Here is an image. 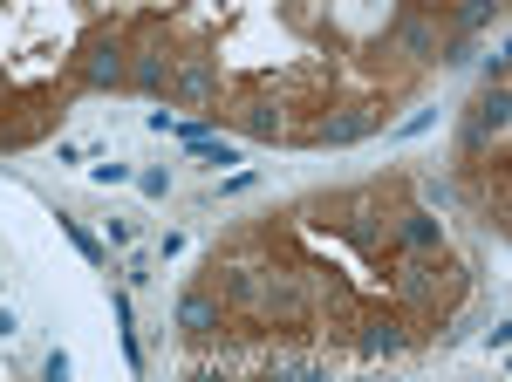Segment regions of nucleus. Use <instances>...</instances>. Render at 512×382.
I'll return each instance as SVG.
<instances>
[{
	"label": "nucleus",
	"mask_w": 512,
	"mask_h": 382,
	"mask_svg": "<svg viewBox=\"0 0 512 382\" xmlns=\"http://www.w3.org/2000/svg\"><path fill=\"white\" fill-rule=\"evenodd\" d=\"M253 314H260V321H274V328H308L315 294H308V280H301V273L267 267V273H260V301H253Z\"/></svg>",
	"instance_id": "nucleus-1"
},
{
	"label": "nucleus",
	"mask_w": 512,
	"mask_h": 382,
	"mask_svg": "<svg viewBox=\"0 0 512 382\" xmlns=\"http://www.w3.org/2000/svg\"><path fill=\"white\" fill-rule=\"evenodd\" d=\"M219 123H233L246 137L274 144V137H287V96H280V89H253V96H239L233 110H219Z\"/></svg>",
	"instance_id": "nucleus-2"
},
{
	"label": "nucleus",
	"mask_w": 512,
	"mask_h": 382,
	"mask_svg": "<svg viewBox=\"0 0 512 382\" xmlns=\"http://www.w3.org/2000/svg\"><path fill=\"white\" fill-rule=\"evenodd\" d=\"M76 76L89 82V89H123V82H130V48H123L117 28H110V35H89V41H82Z\"/></svg>",
	"instance_id": "nucleus-3"
},
{
	"label": "nucleus",
	"mask_w": 512,
	"mask_h": 382,
	"mask_svg": "<svg viewBox=\"0 0 512 382\" xmlns=\"http://www.w3.org/2000/svg\"><path fill=\"white\" fill-rule=\"evenodd\" d=\"M506 123H512V96H506V82H492V89H485V103L472 110V123H465V157H478L485 144H499V137H506Z\"/></svg>",
	"instance_id": "nucleus-4"
},
{
	"label": "nucleus",
	"mask_w": 512,
	"mask_h": 382,
	"mask_svg": "<svg viewBox=\"0 0 512 382\" xmlns=\"http://www.w3.org/2000/svg\"><path fill=\"white\" fill-rule=\"evenodd\" d=\"M390 48H403L410 62H437V48H444V41H437V7H417V14H403V21L390 28Z\"/></svg>",
	"instance_id": "nucleus-5"
},
{
	"label": "nucleus",
	"mask_w": 512,
	"mask_h": 382,
	"mask_svg": "<svg viewBox=\"0 0 512 382\" xmlns=\"http://www.w3.org/2000/svg\"><path fill=\"white\" fill-rule=\"evenodd\" d=\"M171 96H185V103H212V96H219V69H212V55H171Z\"/></svg>",
	"instance_id": "nucleus-6"
},
{
	"label": "nucleus",
	"mask_w": 512,
	"mask_h": 382,
	"mask_svg": "<svg viewBox=\"0 0 512 382\" xmlns=\"http://www.w3.org/2000/svg\"><path fill=\"white\" fill-rule=\"evenodd\" d=\"M403 348H410V328H403L396 314H369L362 335H355V355H362V362H383V355H403Z\"/></svg>",
	"instance_id": "nucleus-7"
},
{
	"label": "nucleus",
	"mask_w": 512,
	"mask_h": 382,
	"mask_svg": "<svg viewBox=\"0 0 512 382\" xmlns=\"http://www.w3.org/2000/svg\"><path fill=\"white\" fill-rule=\"evenodd\" d=\"M178 328H185L192 342H212V335L226 328V301H212L205 287H192V294H178Z\"/></svg>",
	"instance_id": "nucleus-8"
},
{
	"label": "nucleus",
	"mask_w": 512,
	"mask_h": 382,
	"mask_svg": "<svg viewBox=\"0 0 512 382\" xmlns=\"http://www.w3.org/2000/svg\"><path fill=\"white\" fill-rule=\"evenodd\" d=\"M376 123H383L376 110H342V116H321L315 130H308V144H362V137H369Z\"/></svg>",
	"instance_id": "nucleus-9"
},
{
	"label": "nucleus",
	"mask_w": 512,
	"mask_h": 382,
	"mask_svg": "<svg viewBox=\"0 0 512 382\" xmlns=\"http://www.w3.org/2000/svg\"><path fill=\"white\" fill-rule=\"evenodd\" d=\"M130 89H144V96H171V55L144 41V48L130 55Z\"/></svg>",
	"instance_id": "nucleus-10"
},
{
	"label": "nucleus",
	"mask_w": 512,
	"mask_h": 382,
	"mask_svg": "<svg viewBox=\"0 0 512 382\" xmlns=\"http://www.w3.org/2000/svg\"><path fill=\"white\" fill-rule=\"evenodd\" d=\"M396 239H403L410 253H437V246H444V219L417 205V212H403V219H396Z\"/></svg>",
	"instance_id": "nucleus-11"
},
{
	"label": "nucleus",
	"mask_w": 512,
	"mask_h": 382,
	"mask_svg": "<svg viewBox=\"0 0 512 382\" xmlns=\"http://www.w3.org/2000/svg\"><path fill=\"white\" fill-rule=\"evenodd\" d=\"M499 21H506V0H465V7L451 14L458 35H485V28H499Z\"/></svg>",
	"instance_id": "nucleus-12"
},
{
	"label": "nucleus",
	"mask_w": 512,
	"mask_h": 382,
	"mask_svg": "<svg viewBox=\"0 0 512 382\" xmlns=\"http://www.w3.org/2000/svg\"><path fill=\"white\" fill-rule=\"evenodd\" d=\"M55 219H62V232H69V246H76V253L89 260V267H110V253H103V239H96V232L82 226V219H69V212H55Z\"/></svg>",
	"instance_id": "nucleus-13"
},
{
	"label": "nucleus",
	"mask_w": 512,
	"mask_h": 382,
	"mask_svg": "<svg viewBox=\"0 0 512 382\" xmlns=\"http://www.w3.org/2000/svg\"><path fill=\"white\" fill-rule=\"evenodd\" d=\"M192 151L205 157V164H239V151H233V144H219V137H198Z\"/></svg>",
	"instance_id": "nucleus-14"
},
{
	"label": "nucleus",
	"mask_w": 512,
	"mask_h": 382,
	"mask_svg": "<svg viewBox=\"0 0 512 382\" xmlns=\"http://www.w3.org/2000/svg\"><path fill=\"white\" fill-rule=\"evenodd\" d=\"M506 62H512V48H506V35H499L492 55H485V82H506Z\"/></svg>",
	"instance_id": "nucleus-15"
},
{
	"label": "nucleus",
	"mask_w": 512,
	"mask_h": 382,
	"mask_svg": "<svg viewBox=\"0 0 512 382\" xmlns=\"http://www.w3.org/2000/svg\"><path fill=\"white\" fill-rule=\"evenodd\" d=\"M41 376H48V382H62V376H69V355H62V348H48V362H41Z\"/></svg>",
	"instance_id": "nucleus-16"
},
{
	"label": "nucleus",
	"mask_w": 512,
	"mask_h": 382,
	"mask_svg": "<svg viewBox=\"0 0 512 382\" xmlns=\"http://www.w3.org/2000/svg\"><path fill=\"white\" fill-rule=\"evenodd\" d=\"M89 171H96V185H123L130 178V164H89Z\"/></svg>",
	"instance_id": "nucleus-17"
},
{
	"label": "nucleus",
	"mask_w": 512,
	"mask_h": 382,
	"mask_svg": "<svg viewBox=\"0 0 512 382\" xmlns=\"http://www.w3.org/2000/svg\"><path fill=\"white\" fill-rule=\"evenodd\" d=\"M137 185H144V198H164V191H171V178H164V171H144Z\"/></svg>",
	"instance_id": "nucleus-18"
}]
</instances>
